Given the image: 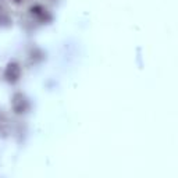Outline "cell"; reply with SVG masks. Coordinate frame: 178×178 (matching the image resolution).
<instances>
[{
	"mask_svg": "<svg viewBox=\"0 0 178 178\" xmlns=\"http://www.w3.org/2000/svg\"><path fill=\"white\" fill-rule=\"evenodd\" d=\"M13 107L16 113H24L27 109V100L22 97V95H16L13 100Z\"/></svg>",
	"mask_w": 178,
	"mask_h": 178,
	"instance_id": "2",
	"label": "cell"
},
{
	"mask_svg": "<svg viewBox=\"0 0 178 178\" xmlns=\"http://www.w3.org/2000/svg\"><path fill=\"white\" fill-rule=\"evenodd\" d=\"M20 67L18 64H16V63H11V64H8L7 70H6V77H7L8 81H17L20 77Z\"/></svg>",
	"mask_w": 178,
	"mask_h": 178,
	"instance_id": "1",
	"label": "cell"
}]
</instances>
